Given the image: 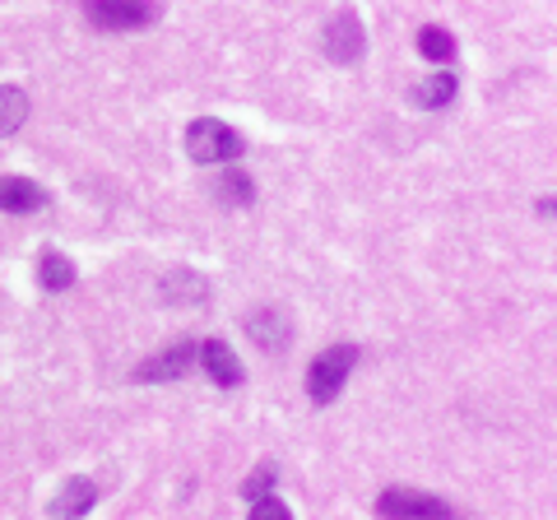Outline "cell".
<instances>
[{"instance_id": "277c9868", "label": "cell", "mask_w": 557, "mask_h": 520, "mask_svg": "<svg viewBox=\"0 0 557 520\" xmlns=\"http://www.w3.org/2000/svg\"><path fill=\"white\" fill-rule=\"evenodd\" d=\"M321 47H325L330 61L354 65V61L362 57V24H358V14H354V10L335 14V20L325 24V33H321Z\"/></svg>"}, {"instance_id": "3957f363", "label": "cell", "mask_w": 557, "mask_h": 520, "mask_svg": "<svg viewBox=\"0 0 557 520\" xmlns=\"http://www.w3.org/2000/svg\"><path fill=\"white\" fill-rule=\"evenodd\" d=\"M84 14L108 33H131L153 20V5L149 0H84Z\"/></svg>"}, {"instance_id": "9a60e30c", "label": "cell", "mask_w": 557, "mask_h": 520, "mask_svg": "<svg viewBox=\"0 0 557 520\" xmlns=\"http://www.w3.org/2000/svg\"><path fill=\"white\" fill-rule=\"evenodd\" d=\"M270 488H274V465L265 460V465H256V474L247 483H242V497H247V507H251L256 497H270Z\"/></svg>"}, {"instance_id": "52a82bcc", "label": "cell", "mask_w": 557, "mask_h": 520, "mask_svg": "<svg viewBox=\"0 0 557 520\" xmlns=\"http://www.w3.org/2000/svg\"><path fill=\"white\" fill-rule=\"evenodd\" d=\"M0 205H5V214H33L47 210V190L33 177H5L0 182Z\"/></svg>"}, {"instance_id": "2e32d148", "label": "cell", "mask_w": 557, "mask_h": 520, "mask_svg": "<svg viewBox=\"0 0 557 520\" xmlns=\"http://www.w3.org/2000/svg\"><path fill=\"white\" fill-rule=\"evenodd\" d=\"M0 98H5V126H0V131L14 135V131H20V121L28 116V98H24L20 89H14V84H10V89L0 94Z\"/></svg>"}, {"instance_id": "9c48e42d", "label": "cell", "mask_w": 557, "mask_h": 520, "mask_svg": "<svg viewBox=\"0 0 557 520\" xmlns=\"http://www.w3.org/2000/svg\"><path fill=\"white\" fill-rule=\"evenodd\" d=\"M94 502H98V483L75 474L57 497H51V516H84V511H94Z\"/></svg>"}, {"instance_id": "6da1fadb", "label": "cell", "mask_w": 557, "mask_h": 520, "mask_svg": "<svg viewBox=\"0 0 557 520\" xmlns=\"http://www.w3.org/2000/svg\"><path fill=\"white\" fill-rule=\"evenodd\" d=\"M242 149H247L242 135L219 116H200V121H190V131H186V153L196 163H233V159H242Z\"/></svg>"}, {"instance_id": "4fadbf2b", "label": "cell", "mask_w": 557, "mask_h": 520, "mask_svg": "<svg viewBox=\"0 0 557 520\" xmlns=\"http://www.w3.org/2000/svg\"><path fill=\"white\" fill-rule=\"evenodd\" d=\"M418 51H423L428 61H450L456 57V38H450L442 24H428L423 33H418Z\"/></svg>"}, {"instance_id": "ba28073f", "label": "cell", "mask_w": 557, "mask_h": 520, "mask_svg": "<svg viewBox=\"0 0 557 520\" xmlns=\"http://www.w3.org/2000/svg\"><path fill=\"white\" fill-rule=\"evenodd\" d=\"M200 368H205V376H214L219 386H237L242 381V362L233 358V349L223 339H205L200 344Z\"/></svg>"}, {"instance_id": "8992f818", "label": "cell", "mask_w": 557, "mask_h": 520, "mask_svg": "<svg viewBox=\"0 0 557 520\" xmlns=\"http://www.w3.org/2000/svg\"><path fill=\"white\" fill-rule=\"evenodd\" d=\"M190 362H200V349L196 344H177V349L149 358L145 368H135V381H177L190 372Z\"/></svg>"}, {"instance_id": "30bf717a", "label": "cell", "mask_w": 557, "mask_h": 520, "mask_svg": "<svg viewBox=\"0 0 557 520\" xmlns=\"http://www.w3.org/2000/svg\"><path fill=\"white\" fill-rule=\"evenodd\" d=\"M456 89H460V79L450 75V71H432V75L413 89V102H418V108H446V102L456 98Z\"/></svg>"}, {"instance_id": "7a4b0ae2", "label": "cell", "mask_w": 557, "mask_h": 520, "mask_svg": "<svg viewBox=\"0 0 557 520\" xmlns=\"http://www.w3.org/2000/svg\"><path fill=\"white\" fill-rule=\"evenodd\" d=\"M354 362H358L354 344H335V349L317 354V362L307 368V395H311V405H335V395L344 391V381H348V372H354Z\"/></svg>"}, {"instance_id": "ac0fdd59", "label": "cell", "mask_w": 557, "mask_h": 520, "mask_svg": "<svg viewBox=\"0 0 557 520\" xmlns=\"http://www.w3.org/2000/svg\"><path fill=\"white\" fill-rule=\"evenodd\" d=\"M539 210H544V214H557V200H544V205H539Z\"/></svg>"}, {"instance_id": "5bb4252c", "label": "cell", "mask_w": 557, "mask_h": 520, "mask_svg": "<svg viewBox=\"0 0 557 520\" xmlns=\"http://www.w3.org/2000/svg\"><path fill=\"white\" fill-rule=\"evenodd\" d=\"M219 196L228 205H247L251 200V177H247V172H223V177H219Z\"/></svg>"}, {"instance_id": "7c38bea8", "label": "cell", "mask_w": 557, "mask_h": 520, "mask_svg": "<svg viewBox=\"0 0 557 520\" xmlns=\"http://www.w3.org/2000/svg\"><path fill=\"white\" fill-rule=\"evenodd\" d=\"M247 331L265 354H274V349H284L288 344V325H284V317H274V311H256V317L247 321Z\"/></svg>"}, {"instance_id": "8fae6325", "label": "cell", "mask_w": 557, "mask_h": 520, "mask_svg": "<svg viewBox=\"0 0 557 520\" xmlns=\"http://www.w3.org/2000/svg\"><path fill=\"white\" fill-rule=\"evenodd\" d=\"M38 284H42L47 293H65L70 284H75V265H70L61 251L47 247V251L38 256Z\"/></svg>"}, {"instance_id": "e0dca14e", "label": "cell", "mask_w": 557, "mask_h": 520, "mask_svg": "<svg viewBox=\"0 0 557 520\" xmlns=\"http://www.w3.org/2000/svg\"><path fill=\"white\" fill-rule=\"evenodd\" d=\"M251 516H256V520H284L288 507H284L278 497H256V502H251Z\"/></svg>"}, {"instance_id": "5b68a950", "label": "cell", "mask_w": 557, "mask_h": 520, "mask_svg": "<svg viewBox=\"0 0 557 520\" xmlns=\"http://www.w3.org/2000/svg\"><path fill=\"white\" fill-rule=\"evenodd\" d=\"M376 511L381 516H450V507L442 497H428V493H409V488H391L376 497Z\"/></svg>"}]
</instances>
